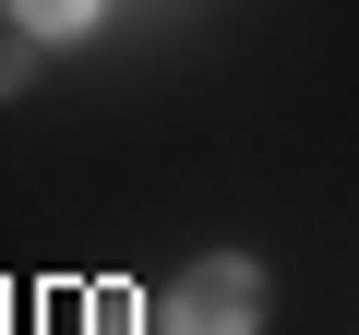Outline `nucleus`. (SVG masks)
Wrapping results in <instances>:
<instances>
[{
    "mask_svg": "<svg viewBox=\"0 0 359 335\" xmlns=\"http://www.w3.org/2000/svg\"><path fill=\"white\" fill-rule=\"evenodd\" d=\"M156 335H264V264L252 252H204L156 299Z\"/></svg>",
    "mask_w": 359,
    "mask_h": 335,
    "instance_id": "nucleus-1",
    "label": "nucleus"
},
{
    "mask_svg": "<svg viewBox=\"0 0 359 335\" xmlns=\"http://www.w3.org/2000/svg\"><path fill=\"white\" fill-rule=\"evenodd\" d=\"M96 13H108V0H13V25H25L36 48H60V36H84Z\"/></svg>",
    "mask_w": 359,
    "mask_h": 335,
    "instance_id": "nucleus-2",
    "label": "nucleus"
},
{
    "mask_svg": "<svg viewBox=\"0 0 359 335\" xmlns=\"http://www.w3.org/2000/svg\"><path fill=\"white\" fill-rule=\"evenodd\" d=\"M36 84V36H13V48H0V96H25Z\"/></svg>",
    "mask_w": 359,
    "mask_h": 335,
    "instance_id": "nucleus-3",
    "label": "nucleus"
}]
</instances>
